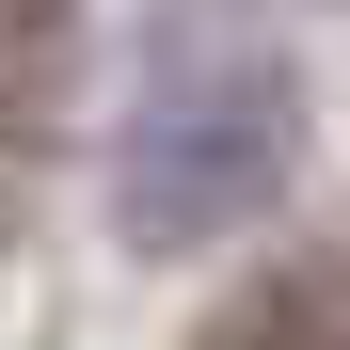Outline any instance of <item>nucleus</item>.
I'll return each instance as SVG.
<instances>
[{
  "instance_id": "nucleus-2",
  "label": "nucleus",
  "mask_w": 350,
  "mask_h": 350,
  "mask_svg": "<svg viewBox=\"0 0 350 350\" xmlns=\"http://www.w3.org/2000/svg\"><path fill=\"white\" fill-rule=\"evenodd\" d=\"M191 350H350V255H286L255 286H223L191 319Z\"/></svg>"
},
{
  "instance_id": "nucleus-3",
  "label": "nucleus",
  "mask_w": 350,
  "mask_h": 350,
  "mask_svg": "<svg viewBox=\"0 0 350 350\" xmlns=\"http://www.w3.org/2000/svg\"><path fill=\"white\" fill-rule=\"evenodd\" d=\"M64 64H80V0H0V159L48 128Z\"/></svg>"
},
{
  "instance_id": "nucleus-1",
  "label": "nucleus",
  "mask_w": 350,
  "mask_h": 350,
  "mask_svg": "<svg viewBox=\"0 0 350 350\" xmlns=\"http://www.w3.org/2000/svg\"><path fill=\"white\" fill-rule=\"evenodd\" d=\"M286 144H303V80L286 48L255 32H175L144 96H128V144H111V223L144 255H207L223 223H255L286 191Z\"/></svg>"
}]
</instances>
